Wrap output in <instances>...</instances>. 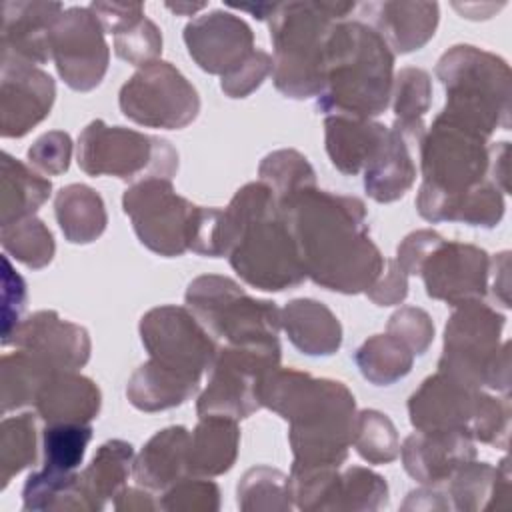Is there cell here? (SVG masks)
Masks as SVG:
<instances>
[{"mask_svg":"<svg viewBox=\"0 0 512 512\" xmlns=\"http://www.w3.org/2000/svg\"><path fill=\"white\" fill-rule=\"evenodd\" d=\"M134 448L126 440L104 442L90 464L78 474L80 488L90 504V512L102 510L116 494L126 488V480L132 474Z\"/></svg>","mask_w":512,"mask_h":512,"instance_id":"obj_33","label":"cell"},{"mask_svg":"<svg viewBox=\"0 0 512 512\" xmlns=\"http://www.w3.org/2000/svg\"><path fill=\"white\" fill-rule=\"evenodd\" d=\"M52 182L26 166L22 160L2 152L0 160V224H12L34 212L48 200Z\"/></svg>","mask_w":512,"mask_h":512,"instance_id":"obj_35","label":"cell"},{"mask_svg":"<svg viewBox=\"0 0 512 512\" xmlns=\"http://www.w3.org/2000/svg\"><path fill=\"white\" fill-rule=\"evenodd\" d=\"M92 440V426L78 422H62V424H46L42 432V448H44V466L76 472L82 464L86 446Z\"/></svg>","mask_w":512,"mask_h":512,"instance_id":"obj_46","label":"cell"},{"mask_svg":"<svg viewBox=\"0 0 512 512\" xmlns=\"http://www.w3.org/2000/svg\"><path fill=\"white\" fill-rule=\"evenodd\" d=\"M238 446V420L220 414L200 416L188 442V474L220 476L228 472L238 458Z\"/></svg>","mask_w":512,"mask_h":512,"instance_id":"obj_31","label":"cell"},{"mask_svg":"<svg viewBox=\"0 0 512 512\" xmlns=\"http://www.w3.org/2000/svg\"><path fill=\"white\" fill-rule=\"evenodd\" d=\"M448 496L454 510L478 512L510 506L508 460L498 466L470 460L448 478Z\"/></svg>","mask_w":512,"mask_h":512,"instance_id":"obj_30","label":"cell"},{"mask_svg":"<svg viewBox=\"0 0 512 512\" xmlns=\"http://www.w3.org/2000/svg\"><path fill=\"white\" fill-rule=\"evenodd\" d=\"M158 504L170 512H216L220 508V488L212 480L188 474L166 488Z\"/></svg>","mask_w":512,"mask_h":512,"instance_id":"obj_47","label":"cell"},{"mask_svg":"<svg viewBox=\"0 0 512 512\" xmlns=\"http://www.w3.org/2000/svg\"><path fill=\"white\" fill-rule=\"evenodd\" d=\"M416 208L428 222H462L468 226L494 228L504 216V194L490 180L460 194H442L420 184Z\"/></svg>","mask_w":512,"mask_h":512,"instance_id":"obj_23","label":"cell"},{"mask_svg":"<svg viewBox=\"0 0 512 512\" xmlns=\"http://www.w3.org/2000/svg\"><path fill=\"white\" fill-rule=\"evenodd\" d=\"M280 360L278 340L218 346L208 386L196 400V414H220L234 420L252 416L262 408L258 388L270 372L280 368Z\"/></svg>","mask_w":512,"mask_h":512,"instance_id":"obj_10","label":"cell"},{"mask_svg":"<svg viewBox=\"0 0 512 512\" xmlns=\"http://www.w3.org/2000/svg\"><path fill=\"white\" fill-rule=\"evenodd\" d=\"M268 74H272V56L264 50H254L238 68L220 78V88L230 98H246Z\"/></svg>","mask_w":512,"mask_h":512,"instance_id":"obj_52","label":"cell"},{"mask_svg":"<svg viewBox=\"0 0 512 512\" xmlns=\"http://www.w3.org/2000/svg\"><path fill=\"white\" fill-rule=\"evenodd\" d=\"M360 374L376 386H390L404 378L414 364V354L392 334H374L354 352Z\"/></svg>","mask_w":512,"mask_h":512,"instance_id":"obj_39","label":"cell"},{"mask_svg":"<svg viewBox=\"0 0 512 512\" xmlns=\"http://www.w3.org/2000/svg\"><path fill=\"white\" fill-rule=\"evenodd\" d=\"M198 386L200 380L148 358L128 378L126 396L142 412H160L184 404L196 394Z\"/></svg>","mask_w":512,"mask_h":512,"instance_id":"obj_32","label":"cell"},{"mask_svg":"<svg viewBox=\"0 0 512 512\" xmlns=\"http://www.w3.org/2000/svg\"><path fill=\"white\" fill-rule=\"evenodd\" d=\"M388 504L386 480L362 466H350L340 472L336 490L330 502V510L372 512Z\"/></svg>","mask_w":512,"mask_h":512,"instance_id":"obj_44","label":"cell"},{"mask_svg":"<svg viewBox=\"0 0 512 512\" xmlns=\"http://www.w3.org/2000/svg\"><path fill=\"white\" fill-rule=\"evenodd\" d=\"M62 12L60 2H4L0 60L28 66L52 60V30Z\"/></svg>","mask_w":512,"mask_h":512,"instance_id":"obj_20","label":"cell"},{"mask_svg":"<svg viewBox=\"0 0 512 512\" xmlns=\"http://www.w3.org/2000/svg\"><path fill=\"white\" fill-rule=\"evenodd\" d=\"M124 214L138 240L154 254L182 256L190 244L198 204L180 196L168 178H144L122 194Z\"/></svg>","mask_w":512,"mask_h":512,"instance_id":"obj_13","label":"cell"},{"mask_svg":"<svg viewBox=\"0 0 512 512\" xmlns=\"http://www.w3.org/2000/svg\"><path fill=\"white\" fill-rule=\"evenodd\" d=\"M488 140L480 130L440 112L420 142L422 184L442 194H460L490 180Z\"/></svg>","mask_w":512,"mask_h":512,"instance_id":"obj_11","label":"cell"},{"mask_svg":"<svg viewBox=\"0 0 512 512\" xmlns=\"http://www.w3.org/2000/svg\"><path fill=\"white\" fill-rule=\"evenodd\" d=\"M258 398L288 422L292 466L340 468L346 462L358 414L346 384L276 368L262 380Z\"/></svg>","mask_w":512,"mask_h":512,"instance_id":"obj_2","label":"cell"},{"mask_svg":"<svg viewBox=\"0 0 512 512\" xmlns=\"http://www.w3.org/2000/svg\"><path fill=\"white\" fill-rule=\"evenodd\" d=\"M258 176L260 182H264L272 190L278 208L300 192L316 186V172L312 164L306 156L292 148L274 150L264 156L258 166Z\"/></svg>","mask_w":512,"mask_h":512,"instance_id":"obj_40","label":"cell"},{"mask_svg":"<svg viewBox=\"0 0 512 512\" xmlns=\"http://www.w3.org/2000/svg\"><path fill=\"white\" fill-rule=\"evenodd\" d=\"M54 214L64 238L72 244L98 240L108 224L102 196L86 184H68L54 196Z\"/></svg>","mask_w":512,"mask_h":512,"instance_id":"obj_34","label":"cell"},{"mask_svg":"<svg viewBox=\"0 0 512 512\" xmlns=\"http://www.w3.org/2000/svg\"><path fill=\"white\" fill-rule=\"evenodd\" d=\"M352 446L368 464H388L400 456V438L394 422L372 408L356 414Z\"/></svg>","mask_w":512,"mask_h":512,"instance_id":"obj_45","label":"cell"},{"mask_svg":"<svg viewBox=\"0 0 512 512\" xmlns=\"http://www.w3.org/2000/svg\"><path fill=\"white\" fill-rule=\"evenodd\" d=\"M184 302L216 342L256 344L278 340L280 308L272 300L250 296L228 276L204 274L194 278L186 288Z\"/></svg>","mask_w":512,"mask_h":512,"instance_id":"obj_8","label":"cell"},{"mask_svg":"<svg viewBox=\"0 0 512 512\" xmlns=\"http://www.w3.org/2000/svg\"><path fill=\"white\" fill-rule=\"evenodd\" d=\"M508 270H510V252H500L490 258V272L488 282L492 280V298L500 302L504 308H510L508 300Z\"/></svg>","mask_w":512,"mask_h":512,"instance_id":"obj_57","label":"cell"},{"mask_svg":"<svg viewBox=\"0 0 512 512\" xmlns=\"http://www.w3.org/2000/svg\"><path fill=\"white\" fill-rule=\"evenodd\" d=\"M172 12L176 14H186V16H192L196 10H202L206 4H184V2H176V4H166Z\"/></svg>","mask_w":512,"mask_h":512,"instance_id":"obj_60","label":"cell"},{"mask_svg":"<svg viewBox=\"0 0 512 512\" xmlns=\"http://www.w3.org/2000/svg\"><path fill=\"white\" fill-rule=\"evenodd\" d=\"M238 508L244 512H284L294 506L290 478L272 466H252L236 488Z\"/></svg>","mask_w":512,"mask_h":512,"instance_id":"obj_41","label":"cell"},{"mask_svg":"<svg viewBox=\"0 0 512 512\" xmlns=\"http://www.w3.org/2000/svg\"><path fill=\"white\" fill-rule=\"evenodd\" d=\"M60 370H56L42 356L16 348L0 360V404L2 414L22 406H34L44 384Z\"/></svg>","mask_w":512,"mask_h":512,"instance_id":"obj_36","label":"cell"},{"mask_svg":"<svg viewBox=\"0 0 512 512\" xmlns=\"http://www.w3.org/2000/svg\"><path fill=\"white\" fill-rule=\"evenodd\" d=\"M30 350L48 360L56 370H78L90 360L92 342L88 330L64 320L54 310H38L26 316L4 346Z\"/></svg>","mask_w":512,"mask_h":512,"instance_id":"obj_21","label":"cell"},{"mask_svg":"<svg viewBox=\"0 0 512 512\" xmlns=\"http://www.w3.org/2000/svg\"><path fill=\"white\" fill-rule=\"evenodd\" d=\"M386 332L398 338L414 356H422L434 340V322L418 306H402L390 318Z\"/></svg>","mask_w":512,"mask_h":512,"instance_id":"obj_49","label":"cell"},{"mask_svg":"<svg viewBox=\"0 0 512 512\" xmlns=\"http://www.w3.org/2000/svg\"><path fill=\"white\" fill-rule=\"evenodd\" d=\"M390 128L380 122L350 118V116H326L324 140L326 152L336 170L346 176H356L380 154L388 140Z\"/></svg>","mask_w":512,"mask_h":512,"instance_id":"obj_25","label":"cell"},{"mask_svg":"<svg viewBox=\"0 0 512 512\" xmlns=\"http://www.w3.org/2000/svg\"><path fill=\"white\" fill-rule=\"evenodd\" d=\"M414 150H420V142L392 126L384 148L364 168V190L372 200L388 204L412 188L416 180Z\"/></svg>","mask_w":512,"mask_h":512,"instance_id":"obj_29","label":"cell"},{"mask_svg":"<svg viewBox=\"0 0 512 512\" xmlns=\"http://www.w3.org/2000/svg\"><path fill=\"white\" fill-rule=\"evenodd\" d=\"M362 14L392 52L420 50L436 32L440 8L436 2H368Z\"/></svg>","mask_w":512,"mask_h":512,"instance_id":"obj_24","label":"cell"},{"mask_svg":"<svg viewBox=\"0 0 512 512\" xmlns=\"http://www.w3.org/2000/svg\"><path fill=\"white\" fill-rule=\"evenodd\" d=\"M28 162L48 176L64 174L72 158V138L64 130L44 132L26 152Z\"/></svg>","mask_w":512,"mask_h":512,"instance_id":"obj_51","label":"cell"},{"mask_svg":"<svg viewBox=\"0 0 512 512\" xmlns=\"http://www.w3.org/2000/svg\"><path fill=\"white\" fill-rule=\"evenodd\" d=\"M392 108H394V128H398L408 138L422 142L426 134L424 116L432 102V80L430 74L416 66L400 68L392 82Z\"/></svg>","mask_w":512,"mask_h":512,"instance_id":"obj_37","label":"cell"},{"mask_svg":"<svg viewBox=\"0 0 512 512\" xmlns=\"http://www.w3.org/2000/svg\"><path fill=\"white\" fill-rule=\"evenodd\" d=\"M138 330L152 360L196 380L218 352V342L186 306H156L140 318Z\"/></svg>","mask_w":512,"mask_h":512,"instance_id":"obj_14","label":"cell"},{"mask_svg":"<svg viewBox=\"0 0 512 512\" xmlns=\"http://www.w3.org/2000/svg\"><path fill=\"white\" fill-rule=\"evenodd\" d=\"M280 322L294 348L306 356H332L342 344L340 320L314 298L290 300L280 310Z\"/></svg>","mask_w":512,"mask_h":512,"instance_id":"obj_28","label":"cell"},{"mask_svg":"<svg viewBox=\"0 0 512 512\" xmlns=\"http://www.w3.org/2000/svg\"><path fill=\"white\" fill-rule=\"evenodd\" d=\"M452 504L448 498H444L442 492L436 490V486H424L418 490H412L404 504L402 510H450Z\"/></svg>","mask_w":512,"mask_h":512,"instance_id":"obj_59","label":"cell"},{"mask_svg":"<svg viewBox=\"0 0 512 512\" xmlns=\"http://www.w3.org/2000/svg\"><path fill=\"white\" fill-rule=\"evenodd\" d=\"M0 134L22 138L52 110L56 84L38 66L0 60Z\"/></svg>","mask_w":512,"mask_h":512,"instance_id":"obj_18","label":"cell"},{"mask_svg":"<svg viewBox=\"0 0 512 512\" xmlns=\"http://www.w3.org/2000/svg\"><path fill=\"white\" fill-rule=\"evenodd\" d=\"M394 52L362 20L338 22L324 46V88L316 98L326 116L370 120L392 98Z\"/></svg>","mask_w":512,"mask_h":512,"instance_id":"obj_3","label":"cell"},{"mask_svg":"<svg viewBox=\"0 0 512 512\" xmlns=\"http://www.w3.org/2000/svg\"><path fill=\"white\" fill-rule=\"evenodd\" d=\"M26 306V284L20 274L10 266V260L4 258V330L2 344L10 338L16 326L22 322V310Z\"/></svg>","mask_w":512,"mask_h":512,"instance_id":"obj_56","label":"cell"},{"mask_svg":"<svg viewBox=\"0 0 512 512\" xmlns=\"http://www.w3.org/2000/svg\"><path fill=\"white\" fill-rule=\"evenodd\" d=\"M444 238L434 230H414L396 248V262L408 274H420L422 264Z\"/></svg>","mask_w":512,"mask_h":512,"instance_id":"obj_53","label":"cell"},{"mask_svg":"<svg viewBox=\"0 0 512 512\" xmlns=\"http://www.w3.org/2000/svg\"><path fill=\"white\" fill-rule=\"evenodd\" d=\"M224 210L236 232L228 260L246 284L280 292L306 280L296 240L264 182H248L238 188Z\"/></svg>","mask_w":512,"mask_h":512,"instance_id":"obj_4","label":"cell"},{"mask_svg":"<svg viewBox=\"0 0 512 512\" xmlns=\"http://www.w3.org/2000/svg\"><path fill=\"white\" fill-rule=\"evenodd\" d=\"M100 404L102 394L94 380L76 370H60L44 384L34 408L46 424H88L98 416Z\"/></svg>","mask_w":512,"mask_h":512,"instance_id":"obj_27","label":"cell"},{"mask_svg":"<svg viewBox=\"0 0 512 512\" xmlns=\"http://www.w3.org/2000/svg\"><path fill=\"white\" fill-rule=\"evenodd\" d=\"M404 470L422 486H438L476 458L474 438L462 430H416L400 446Z\"/></svg>","mask_w":512,"mask_h":512,"instance_id":"obj_22","label":"cell"},{"mask_svg":"<svg viewBox=\"0 0 512 512\" xmlns=\"http://www.w3.org/2000/svg\"><path fill=\"white\" fill-rule=\"evenodd\" d=\"M76 160L88 176H114L130 184L144 178L172 180L178 170V152L168 140L104 120H92L80 132Z\"/></svg>","mask_w":512,"mask_h":512,"instance_id":"obj_9","label":"cell"},{"mask_svg":"<svg viewBox=\"0 0 512 512\" xmlns=\"http://www.w3.org/2000/svg\"><path fill=\"white\" fill-rule=\"evenodd\" d=\"M482 388H472L444 372L428 376L408 398L410 424L416 430H472Z\"/></svg>","mask_w":512,"mask_h":512,"instance_id":"obj_19","label":"cell"},{"mask_svg":"<svg viewBox=\"0 0 512 512\" xmlns=\"http://www.w3.org/2000/svg\"><path fill=\"white\" fill-rule=\"evenodd\" d=\"M52 60L66 86L78 92L94 90L110 62V48L96 14L84 6L62 12L52 30Z\"/></svg>","mask_w":512,"mask_h":512,"instance_id":"obj_15","label":"cell"},{"mask_svg":"<svg viewBox=\"0 0 512 512\" xmlns=\"http://www.w3.org/2000/svg\"><path fill=\"white\" fill-rule=\"evenodd\" d=\"M436 76L446 90L440 112L488 138L496 128H510V66L504 58L456 44L440 56Z\"/></svg>","mask_w":512,"mask_h":512,"instance_id":"obj_6","label":"cell"},{"mask_svg":"<svg viewBox=\"0 0 512 512\" xmlns=\"http://www.w3.org/2000/svg\"><path fill=\"white\" fill-rule=\"evenodd\" d=\"M296 240L306 278L340 292H366L384 270V256L370 238L366 206L356 196L308 188L280 206Z\"/></svg>","mask_w":512,"mask_h":512,"instance_id":"obj_1","label":"cell"},{"mask_svg":"<svg viewBox=\"0 0 512 512\" xmlns=\"http://www.w3.org/2000/svg\"><path fill=\"white\" fill-rule=\"evenodd\" d=\"M22 508L30 512H90V504L80 488V476L76 472H62L46 466L26 478L22 490Z\"/></svg>","mask_w":512,"mask_h":512,"instance_id":"obj_38","label":"cell"},{"mask_svg":"<svg viewBox=\"0 0 512 512\" xmlns=\"http://www.w3.org/2000/svg\"><path fill=\"white\" fill-rule=\"evenodd\" d=\"M506 318L482 300L454 306L446 328L438 370L472 386L508 396L510 342L500 344Z\"/></svg>","mask_w":512,"mask_h":512,"instance_id":"obj_7","label":"cell"},{"mask_svg":"<svg viewBox=\"0 0 512 512\" xmlns=\"http://www.w3.org/2000/svg\"><path fill=\"white\" fill-rule=\"evenodd\" d=\"M114 52L118 58L140 68L158 60L162 52V32L150 18L144 16L138 24L114 36Z\"/></svg>","mask_w":512,"mask_h":512,"instance_id":"obj_48","label":"cell"},{"mask_svg":"<svg viewBox=\"0 0 512 512\" xmlns=\"http://www.w3.org/2000/svg\"><path fill=\"white\" fill-rule=\"evenodd\" d=\"M488 272V252L456 240H442L420 268L426 294L450 306L482 300L490 284Z\"/></svg>","mask_w":512,"mask_h":512,"instance_id":"obj_16","label":"cell"},{"mask_svg":"<svg viewBox=\"0 0 512 512\" xmlns=\"http://www.w3.org/2000/svg\"><path fill=\"white\" fill-rule=\"evenodd\" d=\"M118 104L128 120L162 130L186 128L200 112L196 88L166 60L140 66L122 84Z\"/></svg>","mask_w":512,"mask_h":512,"instance_id":"obj_12","label":"cell"},{"mask_svg":"<svg viewBox=\"0 0 512 512\" xmlns=\"http://www.w3.org/2000/svg\"><path fill=\"white\" fill-rule=\"evenodd\" d=\"M114 508L118 512H148L158 510L160 504L146 488H122L114 498Z\"/></svg>","mask_w":512,"mask_h":512,"instance_id":"obj_58","label":"cell"},{"mask_svg":"<svg viewBox=\"0 0 512 512\" xmlns=\"http://www.w3.org/2000/svg\"><path fill=\"white\" fill-rule=\"evenodd\" d=\"M0 242L12 258H16L18 262L32 270L48 266L56 252L52 232L36 216H28L18 222L2 226Z\"/></svg>","mask_w":512,"mask_h":512,"instance_id":"obj_42","label":"cell"},{"mask_svg":"<svg viewBox=\"0 0 512 512\" xmlns=\"http://www.w3.org/2000/svg\"><path fill=\"white\" fill-rule=\"evenodd\" d=\"M36 460V420L32 414L4 418L0 424V488L34 464Z\"/></svg>","mask_w":512,"mask_h":512,"instance_id":"obj_43","label":"cell"},{"mask_svg":"<svg viewBox=\"0 0 512 512\" xmlns=\"http://www.w3.org/2000/svg\"><path fill=\"white\" fill-rule=\"evenodd\" d=\"M356 2H280L268 16L272 80L294 100L318 98L324 88V46L332 28L348 20Z\"/></svg>","mask_w":512,"mask_h":512,"instance_id":"obj_5","label":"cell"},{"mask_svg":"<svg viewBox=\"0 0 512 512\" xmlns=\"http://www.w3.org/2000/svg\"><path fill=\"white\" fill-rule=\"evenodd\" d=\"M386 270L378 276V280L366 290V296L376 306H394L400 304L408 294V274L398 266V262L386 260Z\"/></svg>","mask_w":512,"mask_h":512,"instance_id":"obj_54","label":"cell"},{"mask_svg":"<svg viewBox=\"0 0 512 512\" xmlns=\"http://www.w3.org/2000/svg\"><path fill=\"white\" fill-rule=\"evenodd\" d=\"M88 8L96 14L104 32L114 36L144 18V6L140 2H92Z\"/></svg>","mask_w":512,"mask_h":512,"instance_id":"obj_55","label":"cell"},{"mask_svg":"<svg viewBox=\"0 0 512 512\" xmlns=\"http://www.w3.org/2000/svg\"><path fill=\"white\" fill-rule=\"evenodd\" d=\"M508 432H510V400H508V396L496 398L492 394L482 392L480 408L474 418L470 436L482 444L506 448Z\"/></svg>","mask_w":512,"mask_h":512,"instance_id":"obj_50","label":"cell"},{"mask_svg":"<svg viewBox=\"0 0 512 512\" xmlns=\"http://www.w3.org/2000/svg\"><path fill=\"white\" fill-rule=\"evenodd\" d=\"M184 44L198 68L222 78L254 52V32L240 16L214 10L184 26Z\"/></svg>","mask_w":512,"mask_h":512,"instance_id":"obj_17","label":"cell"},{"mask_svg":"<svg viewBox=\"0 0 512 512\" xmlns=\"http://www.w3.org/2000/svg\"><path fill=\"white\" fill-rule=\"evenodd\" d=\"M190 432L184 426L158 430L134 456L132 476L150 492H164L188 476Z\"/></svg>","mask_w":512,"mask_h":512,"instance_id":"obj_26","label":"cell"}]
</instances>
